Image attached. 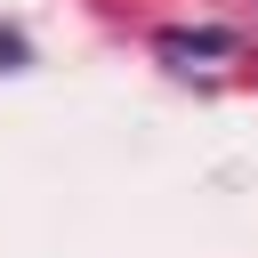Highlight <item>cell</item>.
Returning <instances> with one entry per match:
<instances>
[{
	"label": "cell",
	"mask_w": 258,
	"mask_h": 258,
	"mask_svg": "<svg viewBox=\"0 0 258 258\" xmlns=\"http://www.w3.org/2000/svg\"><path fill=\"white\" fill-rule=\"evenodd\" d=\"M153 48L161 56H234L242 32H226V24H169V32H153Z\"/></svg>",
	"instance_id": "1"
},
{
	"label": "cell",
	"mask_w": 258,
	"mask_h": 258,
	"mask_svg": "<svg viewBox=\"0 0 258 258\" xmlns=\"http://www.w3.org/2000/svg\"><path fill=\"white\" fill-rule=\"evenodd\" d=\"M24 56H32V48H24V32H8V24H0V73H16Z\"/></svg>",
	"instance_id": "2"
}]
</instances>
